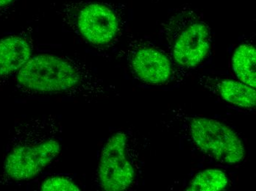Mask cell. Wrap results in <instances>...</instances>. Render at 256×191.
<instances>
[{"instance_id":"6da1fadb","label":"cell","mask_w":256,"mask_h":191,"mask_svg":"<svg viewBox=\"0 0 256 191\" xmlns=\"http://www.w3.org/2000/svg\"><path fill=\"white\" fill-rule=\"evenodd\" d=\"M162 31L172 60L181 69H193L207 57L210 47V29L204 18L191 7L178 9L164 24Z\"/></svg>"},{"instance_id":"7a4b0ae2","label":"cell","mask_w":256,"mask_h":191,"mask_svg":"<svg viewBox=\"0 0 256 191\" xmlns=\"http://www.w3.org/2000/svg\"><path fill=\"white\" fill-rule=\"evenodd\" d=\"M59 12L68 18L87 41L104 46L115 41L124 26L122 4L96 0H78L60 4Z\"/></svg>"},{"instance_id":"3957f363","label":"cell","mask_w":256,"mask_h":191,"mask_svg":"<svg viewBox=\"0 0 256 191\" xmlns=\"http://www.w3.org/2000/svg\"><path fill=\"white\" fill-rule=\"evenodd\" d=\"M95 79L86 68L50 54L32 56L16 76L22 86L38 93L67 92Z\"/></svg>"},{"instance_id":"277c9868","label":"cell","mask_w":256,"mask_h":191,"mask_svg":"<svg viewBox=\"0 0 256 191\" xmlns=\"http://www.w3.org/2000/svg\"><path fill=\"white\" fill-rule=\"evenodd\" d=\"M188 133L194 144L218 162L236 164L244 158L241 139L227 125L208 118H193Z\"/></svg>"},{"instance_id":"5b68a950","label":"cell","mask_w":256,"mask_h":191,"mask_svg":"<svg viewBox=\"0 0 256 191\" xmlns=\"http://www.w3.org/2000/svg\"><path fill=\"white\" fill-rule=\"evenodd\" d=\"M128 137L118 132L110 137L103 147L98 167L100 185L104 191L129 189L135 180V169L128 158Z\"/></svg>"},{"instance_id":"8992f818","label":"cell","mask_w":256,"mask_h":191,"mask_svg":"<svg viewBox=\"0 0 256 191\" xmlns=\"http://www.w3.org/2000/svg\"><path fill=\"white\" fill-rule=\"evenodd\" d=\"M60 149L58 141L53 139L34 145L18 146L8 155L4 172L17 181L34 178L52 162Z\"/></svg>"},{"instance_id":"52a82bcc","label":"cell","mask_w":256,"mask_h":191,"mask_svg":"<svg viewBox=\"0 0 256 191\" xmlns=\"http://www.w3.org/2000/svg\"><path fill=\"white\" fill-rule=\"evenodd\" d=\"M128 61L134 77L148 85L167 83L174 72L170 57L148 42L132 41L128 50Z\"/></svg>"},{"instance_id":"ba28073f","label":"cell","mask_w":256,"mask_h":191,"mask_svg":"<svg viewBox=\"0 0 256 191\" xmlns=\"http://www.w3.org/2000/svg\"><path fill=\"white\" fill-rule=\"evenodd\" d=\"M32 52V45L26 37L10 35L0 40V77L20 71Z\"/></svg>"},{"instance_id":"9c48e42d","label":"cell","mask_w":256,"mask_h":191,"mask_svg":"<svg viewBox=\"0 0 256 191\" xmlns=\"http://www.w3.org/2000/svg\"><path fill=\"white\" fill-rule=\"evenodd\" d=\"M214 82L215 89L224 100L229 103L245 108L256 106L255 88L242 82L231 80H218Z\"/></svg>"},{"instance_id":"30bf717a","label":"cell","mask_w":256,"mask_h":191,"mask_svg":"<svg viewBox=\"0 0 256 191\" xmlns=\"http://www.w3.org/2000/svg\"><path fill=\"white\" fill-rule=\"evenodd\" d=\"M232 65L240 81L256 88V48L251 44L240 45L232 55Z\"/></svg>"},{"instance_id":"8fae6325","label":"cell","mask_w":256,"mask_h":191,"mask_svg":"<svg viewBox=\"0 0 256 191\" xmlns=\"http://www.w3.org/2000/svg\"><path fill=\"white\" fill-rule=\"evenodd\" d=\"M228 184L227 175L218 169H208L198 173L190 183L187 191H223Z\"/></svg>"},{"instance_id":"7c38bea8","label":"cell","mask_w":256,"mask_h":191,"mask_svg":"<svg viewBox=\"0 0 256 191\" xmlns=\"http://www.w3.org/2000/svg\"><path fill=\"white\" fill-rule=\"evenodd\" d=\"M44 191H79L76 183L64 177H53L44 180L40 186Z\"/></svg>"},{"instance_id":"4fadbf2b","label":"cell","mask_w":256,"mask_h":191,"mask_svg":"<svg viewBox=\"0 0 256 191\" xmlns=\"http://www.w3.org/2000/svg\"><path fill=\"white\" fill-rule=\"evenodd\" d=\"M14 0H0V7L9 5L13 2Z\"/></svg>"},{"instance_id":"5bb4252c","label":"cell","mask_w":256,"mask_h":191,"mask_svg":"<svg viewBox=\"0 0 256 191\" xmlns=\"http://www.w3.org/2000/svg\"><path fill=\"white\" fill-rule=\"evenodd\" d=\"M152 1H160V0H152Z\"/></svg>"}]
</instances>
